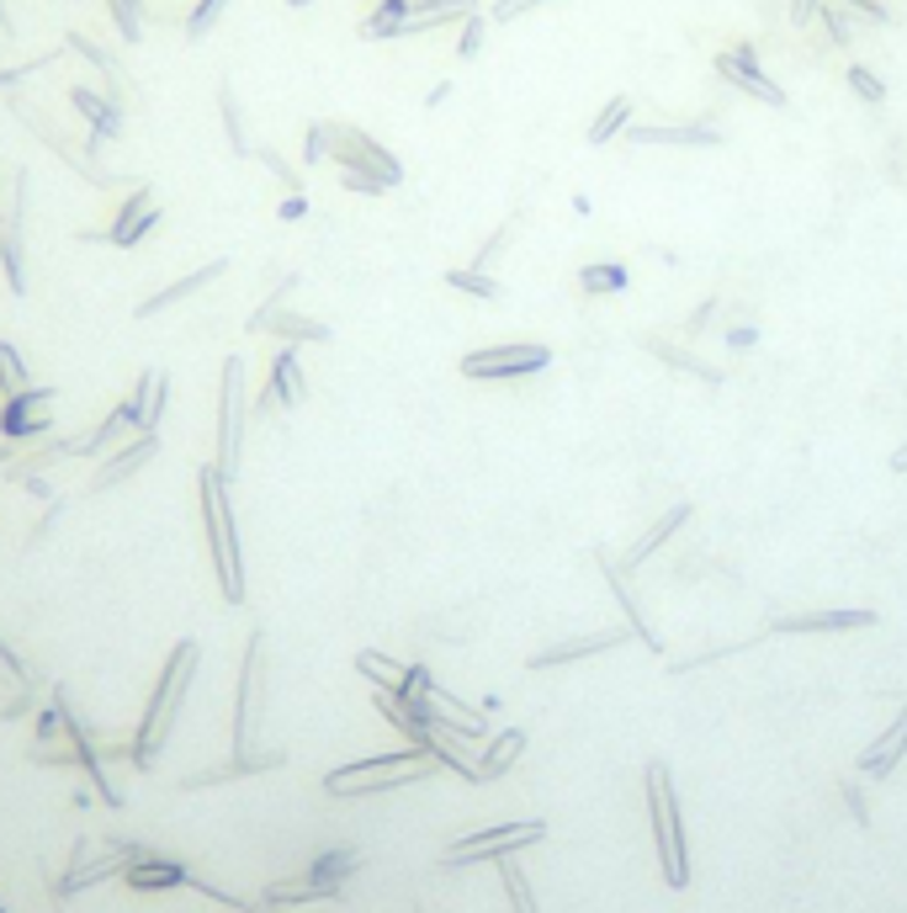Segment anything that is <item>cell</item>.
<instances>
[{"instance_id":"cell-51","label":"cell","mask_w":907,"mask_h":913,"mask_svg":"<svg viewBox=\"0 0 907 913\" xmlns=\"http://www.w3.org/2000/svg\"><path fill=\"white\" fill-rule=\"evenodd\" d=\"M838 5H849L854 16H865V22H875V27H886V22H892V11H886L881 0H838Z\"/></svg>"},{"instance_id":"cell-53","label":"cell","mask_w":907,"mask_h":913,"mask_svg":"<svg viewBox=\"0 0 907 913\" xmlns=\"http://www.w3.org/2000/svg\"><path fill=\"white\" fill-rule=\"evenodd\" d=\"M531 5H542V0H499L489 11V22H515L521 11H531Z\"/></svg>"},{"instance_id":"cell-36","label":"cell","mask_w":907,"mask_h":913,"mask_svg":"<svg viewBox=\"0 0 907 913\" xmlns=\"http://www.w3.org/2000/svg\"><path fill=\"white\" fill-rule=\"evenodd\" d=\"M356 871H361V855H356V850H329V855H318V860H314V871H309V877L340 887V881L356 877Z\"/></svg>"},{"instance_id":"cell-41","label":"cell","mask_w":907,"mask_h":913,"mask_svg":"<svg viewBox=\"0 0 907 913\" xmlns=\"http://www.w3.org/2000/svg\"><path fill=\"white\" fill-rule=\"evenodd\" d=\"M446 287L467 292V298H499V281H493L489 271H478V266H452V271H446Z\"/></svg>"},{"instance_id":"cell-11","label":"cell","mask_w":907,"mask_h":913,"mask_svg":"<svg viewBox=\"0 0 907 913\" xmlns=\"http://www.w3.org/2000/svg\"><path fill=\"white\" fill-rule=\"evenodd\" d=\"M165 223V208L154 203V192L149 186H133V197L117 208V218L106 223L102 234H85V240H96V245H117V250H139L154 229Z\"/></svg>"},{"instance_id":"cell-2","label":"cell","mask_w":907,"mask_h":913,"mask_svg":"<svg viewBox=\"0 0 907 913\" xmlns=\"http://www.w3.org/2000/svg\"><path fill=\"white\" fill-rule=\"evenodd\" d=\"M197 664H202V643L181 637L171 648V659H165V669H160V680H154V691H149V706H143L139 738H133V765L139 771H149L160 760V749L171 743V728H175V717H181V706H186L191 680H197Z\"/></svg>"},{"instance_id":"cell-8","label":"cell","mask_w":907,"mask_h":913,"mask_svg":"<svg viewBox=\"0 0 907 913\" xmlns=\"http://www.w3.org/2000/svg\"><path fill=\"white\" fill-rule=\"evenodd\" d=\"M260 706H266V633H249L245 664H240V696H234V754L255 749Z\"/></svg>"},{"instance_id":"cell-35","label":"cell","mask_w":907,"mask_h":913,"mask_svg":"<svg viewBox=\"0 0 907 913\" xmlns=\"http://www.w3.org/2000/svg\"><path fill=\"white\" fill-rule=\"evenodd\" d=\"M218 112H223V134H229V149H234V154H249L245 112H240V96H234V85H218Z\"/></svg>"},{"instance_id":"cell-10","label":"cell","mask_w":907,"mask_h":913,"mask_svg":"<svg viewBox=\"0 0 907 913\" xmlns=\"http://www.w3.org/2000/svg\"><path fill=\"white\" fill-rule=\"evenodd\" d=\"M553 361L547 346L536 340H515V346H484V351L462 356V378L473 383H493V378H525V372H542Z\"/></svg>"},{"instance_id":"cell-21","label":"cell","mask_w":907,"mask_h":913,"mask_svg":"<svg viewBox=\"0 0 907 913\" xmlns=\"http://www.w3.org/2000/svg\"><path fill=\"white\" fill-rule=\"evenodd\" d=\"M70 106L85 117V128H91V139L96 143H112L123 139V102H112L102 91H91V85H74L70 91Z\"/></svg>"},{"instance_id":"cell-34","label":"cell","mask_w":907,"mask_h":913,"mask_svg":"<svg viewBox=\"0 0 907 913\" xmlns=\"http://www.w3.org/2000/svg\"><path fill=\"white\" fill-rule=\"evenodd\" d=\"M409 11H415V0H383V5L361 22V37H398V27L409 22Z\"/></svg>"},{"instance_id":"cell-25","label":"cell","mask_w":907,"mask_h":913,"mask_svg":"<svg viewBox=\"0 0 907 913\" xmlns=\"http://www.w3.org/2000/svg\"><path fill=\"white\" fill-rule=\"evenodd\" d=\"M903 754H907V706L897 712V723H892V728H886V733H881L871 749L860 754V771L881 781V775H892L897 765H903Z\"/></svg>"},{"instance_id":"cell-52","label":"cell","mask_w":907,"mask_h":913,"mask_svg":"<svg viewBox=\"0 0 907 913\" xmlns=\"http://www.w3.org/2000/svg\"><path fill=\"white\" fill-rule=\"evenodd\" d=\"M303 154H309V165L329 160V128H324V123H314V128H309V143H303Z\"/></svg>"},{"instance_id":"cell-14","label":"cell","mask_w":907,"mask_h":913,"mask_svg":"<svg viewBox=\"0 0 907 913\" xmlns=\"http://www.w3.org/2000/svg\"><path fill=\"white\" fill-rule=\"evenodd\" d=\"M65 457H80V436H65V430H54V436H43L33 447H22V452L11 457L5 467H0V478L5 484H27V478H43V473H54Z\"/></svg>"},{"instance_id":"cell-27","label":"cell","mask_w":907,"mask_h":913,"mask_svg":"<svg viewBox=\"0 0 907 913\" xmlns=\"http://www.w3.org/2000/svg\"><path fill=\"white\" fill-rule=\"evenodd\" d=\"M128 398H133V409L143 415V430H160V425H165V409H171V378L149 367V372H139V383H133Z\"/></svg>"},{"instance_id":"cell-59","label":"cell","mask_w":907,"mask_h":913,"mask_svg":"<svg viewBox=\"0 0 907 913\" xmlns=\"http://www.w3.org/2000/svg\"><path fill=\"white\" fill-rule=\"evenodd\" d=\"M287 5H292V11H303V5H314V0H287Z\"/></svg>"},{"instance_id":"cell-58","label":"cell","mask_w":907,"mask_h":913,"mask_svg":"<svg viewBox=\"0 0 907 913\" xmlns=\"http://www.w3.org/2000/svg\"><path fill=\"white\" fill-rule=\"evenodd\" d=\"M11 457H16V447H11V441H0V467H5Z\"/></svg>"},{"instance_id":"cell-29","label":"cell","mask_w":907,"mask_h":913,"mask_svg":"<svg viewBox=\"0 0 907 913\" xmlns=\"http://www.w3.org/2000/svg\"><path fill=\"white\" fill-rule=\"evenodd\" d=\"M0 281L11 298L27 292V250H22V229H11V223H0Z\"/></svg>"},{"instance_id":"cell-26","label":"cell","mask_w":907,"mask_h":913,"mask_svg":"<svg viewBox=\"0 0 907 913\" xmlns=\"http://www.w3.org/2000/svg\"><path fill=\"white\" fill-rule=\"evenodd\" d=\"M65 48H70V54H80V59H85V65H91L96 74H106V96H112V102H123V85H128V70H123V65H117V59L106 54L102 43H96V37H85V33H65Z\"/></svg>"},{"instance_id":"cell-42","label":"cell","mask_w":907,"mask_h":913,"mask_svg":"<svg viewBox=\"0 0 907 913\" xmlns=\"http://www.w3.org/2000/svg\"><path fill=\"white\" fill-rule=\"evenodd\" d=\"M223 11H229V0H197V5L186 11V37H191V43H202V37L223 22Z\"/></svg>"},{"instance_id":"cell-55","label":"cell","mask_w":907,"mask_h":913,"mask_svg":"<svg viewBox=\"0 0 907 913\" xmlns=\"http://www.w3.org/2000/svg\"><path fill=\"white\" fill-rule=\"evenodd\" d=\"M817 5H823V0H791V22H796V27H806V22L817 16Z\"/></svg>"},{"instance_id":"cell-43","label":"cell","mask_w":907,"mask_h":913,"mask_svg":"<svg viewBox=\"0 0 907 913\" xmlns=\"http://www.w3.org/2000/svg\"><path fill=\"white\" fill-rule=\"evenodd\" d=\"M292 292H298V271H292V277H281L277 287H271V298H266V303H260V309L249 314V324H245V330H260V324H266V319L277 314V309H287V298H292Z\"/></svg>"},{"instance_id":"cell-15","label":"cell","mask_w":907,"mask_h":913,"mask_svg":"<svg viewBox=\"0 0 907 913\" xmlns=\"http://www.w3.org/2000/svg\"><path fill=\"white\" fill-rule=\"evenodd\" d=\"M717 70H722V80H728V85L748 91L754 102L786 106V91H780V85H775V80L759 70V59H754V48H748V43H737V48H728V54H717Z\"/></svg>"},{"instance_id":"cell-48","label":"cell","mask_w":907,"mask_h":913,"mask_svg":"<svg viewBox=\"0 0 907 913\" xmlns=\"http://www.w3.org/2000/svg\"><path fill=\"white\" fill-rule=\"evenodd\" d=\"M849 85H854V91H860L865 102H881V96H886V85H881V80H875V74L865 70V65H854V70H849Z\"/></svg>"},{"instance_id":"cell-5","label":"cell","mask_w":907,"mask_h":913,"mask_svg":"<svg viewBox=\"0 0 907 913\" xmlns=\"http://www.w3.org/2000/svg\"><path fill=\"white\" fill-rule=\"evenodd\" d=\"M648 818H653V840H659L663 881L685 887L690 881V855H685V823H679V797L668 786L663 765H648Z\"/></svg>"},{"instance_id":"cell-6","label":"cell","mask_w":907,"mask_h":913,"mask_svg":"<svg viewBox=\"0 0 907 913\" xmlns=\"http://www.w3.org/2000/svg\"><path fill=\"white\" fill-rule=\"evenodd\" d=\"M324 128H329V160H335L340 171L372 176V181H383V186H398V181H404V165H398L372 134H361V128H350V123H324Z\"/></svg>"},{"instance_id":"cell-12","label":"cell","mask_w":907,"mask_h":913,"mask_svg":"<svg viewBox=\"0 0 907 913\" xmlns=\"http://www.w3.org/2000/svg\"><path fill=\"white\" fill-rule=\"evenodd\" d=\"M309 398V372H303V361H298V346H281L277 361H271V372H266V388L255 393V404H249V420H266L271 409H298Z\"/></svg>"},{"instance_id":"cell-44","label":"cell","mask_w":907,"mask_h":913,"mask_svg":"<svg viewBox=\"0 0 907 913\" xmlns=\"http://www.w3.org/2000/svg\"><path fill=\"white\" fill-rule=\"evenodd\" d=\"M579 281H584L590 292H616V287L627 281V271H621V266H584V271H579Z\"/></svg>"},{"instance_id":"cell-16","label":"cell","mask_w":907,"mask_h":913,"mask_svg":"<svg viewBox=\"0 0 907 913\" xmlns=\"http://www.w3.org/2000/svg\"><path fill=\"white\" fill-rule=\"evenodd\" d=\"M133 436H143V415L133 409V398H123V404L106 409L102 425H96L91 436H80V457H85V462H102L106 452H117V447L133 441Z\"/></svg>"},{"instance_id":"cell-28","label":"cell","mask_w":907,"mask_h":913,"mask_svg":"<svg viewBox=\"0 0 907 913\" xmlns=\"http://www.w3.org/2000/svg\"><path fill=\"white\" fill-rule=\"evenodd\" d=\"M685 521H690V505H674V510H663L659 521H653V527H648L642 536H637V542H631V553L621 558V568H637L642 558H653V553H659L663 542H668L674 531L685 527Z\"/></svg>"},{"instance_id":"cell-22","label":"cell","mask_w":907,"mask_h":913,"mask_svg":"<svg viewBox=\"0 0 907 913\" xmlns=\"http://www.w3.org/2000/svg\"><path fill=\"white\" fill-rule=\"evenodd\" d=\"M123 881L133 887V892H171V887H191V871L181 866V860H171V855H143V860H133L128 871H123Z\"/></svg>"},{"instance_id":"cell-3","label":"cell","mask_w":907,"mask_h":913,"mask_svg":"<svg viewBox=\"0 0 907 913\" xmlns=\"http://www.w3.org/2000/svg\"><path fill=\"white\" fill-rule=\"evenodd\" d=\"M435 754L430 749H393V754H372V760H356V765H340V771L324 775V791L329 797H383V791H398V786H415L425 775H435Z\"/></svg>"},{"instance_id":"cell-45","label":"cell","mask_w":907,"mask_h":913,"mask_svg":"<svg viewBox=\"0 0 907 913\" xmlns=\"http://www.w3.org/2000/svg\"><path fill=\"white\" fill-rule=\"evenodd\" d=\"M484 33H489V22L473 11L467 22H462V43H456V59H478V48H484Z\"/></svg>"},{"instance_id":"cell-39","label":"cell","mask_w":907,"mask_h":913,"mask_svg":"<svg viewBox=\"0 0 907 913\" xmlns=\"http://www.w3.org/2000/svg\"><path fill=\"white\" fill-rule=\"evenodd\" d=\"M499 877H504V892H510V909H515V913H542V909H536L531 881H525V871L515 866V855H510V860H499Z\"/></svg>"},{"instance_id":"cell-1","label":"cell","mask_w":907,"mask_h":913,"mask_svg":"<svg viewBox=\"0 0 907 913\" xmlns=\"http://www.w3.org/2000/svg\"><path fill=\"white\" fill-rule=\"evenodd\" d=\"M197 510H202V536H208V563L218 574V590L229 605H245V542H240V521H234L229 478L212 462L197 467Z\"/></svg>"},{"instance_id":"cell-31","label":"cell","mask_w":907,"mask_h":913,"mask_svg":"<svg viewBox=\"0 0 907 913\" xmlns=\"http://www.w3.org/2000/svg\"><path fill=\"white\" fill-rule=\"evenodd\" d=\"M600 558V568H605V579H611V590H616V600H621V611H627V627H631V637H642L648 648H659V637H653V627L642 622V611H637V600H631V590H627V574H621V563H611V553H594Z\"/></svg>"},{"instance_id":"cell-47","label":"cell","mask_w":907,"mask_h":913,"mask_svg":"<svg viewBox=\"0 0 907 913\" xmlns=\"http://www.w3.org/2000/svg\"><path fill=\"white\" fill-rule=\"evenodd\" d=\"M653 351H659L663 361H674V367H685V372H696L700 383H722V372H711V367H706V361H696V356H679L674 346H653Z\"/></svg>"},{"instance_id":"cell-54","label":"cell","mask_w":907,"mask_h":913,"mask_svg":"<svg viewBox=\"0 0 907 913\" xmlns=\"http://www.w3.org/2000/svg\"><path fill=\"white\" fill-rule=\"evenodd\" d=\"M277 212H281V223H292V218H303V212H309V197H303V192H287Z\"/></svg>"},{"instance_id":"cell-32","label":"cell","mask_w":907,"mask_h":913,"mask_svg":"<svg viewBox=\"0 0 907 913\" xmlns=\"http://www.w3.org/2000/svg\"><path fill=\"white\" fill-rule=\"evenodd\" d=\"M33 388V372H27V356L16 351L11 340H0V398H16Z\"/></svg>"},{"instance_id":"cell-38","label":"cell","mask_w":907,"mask_h":913,"mask_svg":"<svg viewBox=\"0 0 907 913\" xmlns=\"http://www.w3.org/2000/svg\"><path fill=\"white\" fill-rule=\"evenodd\" d=\"M631 128V96H616V102L605 106L600 117H594V128H590V143H611L616 134H627Z\"/></svg>"},{"instance_id":"cell-13","label":"cell","mask_w":907,"mask_h":913,"mask_svg":"<svg viewBox=\"0 0 907 913\" xmlns=\"http://www.w3.org/2000/svg\"><path fill=\"white\" fill-rule=\"evenodd\" d=\"M154 452H160V430H143V436H133V441H123L117 452H106L102 462L91 467V478H85V494L96 499V494L123 489L133 473H143V467L154 462Z\"/></svg>"},{"instance_id":"cell-56","label":"cell","mask_w":907,"mask_h":913,"mask_svg":"<svg viewBox=\"0 0 907 913\" xmlns=\"http://www.w3.org/2000/svg\"><path fill=\"white\" fill-rule=\"evenodd\" d=\"M892 473H907V441L897 447V457H892Z\"/></svg>"},{"instance_id":"cell-46","label":"cell","mask_w":907,"mask_h":913,"mask_svg":"<svg viewBox=\"0 0 907 913\" xmlns=\"http://www.w3.org/2000/svg\"><path fill=\"white\" fill-rule=\"evenodd\" d=\"M255 154H260V165H266V171H271V176H277L281 186H287V192H303V176H298V171H292V165L281 160L277 149H255Z\"/></svg>"},{"instance_id":"cell-20","label":"cell","mask_w":907,"mask_h":913,"mask_svg":"<svg viewBox=\"0 0 907 913\" xmlns=\"http://www.w3.org/2000/svg\"><path fill=\"white\" fill-rule=\"evenodd\" d=\"M631 143H679V149H717L722 134L711 123H631Z\"/></svg>"},{"instance_id":"cell-19","label":"cell","mask_w":907,"mask_h":913,"mask_svg":"<svg viewBox=\"0 0 907 913\" xmlns=\"http://www.w3.org/2000/svg\"><path fill=\"white\" fill-rule=\"evenodd\" d=\"M631 637V627H605V633H590V637H568V643H553L542 654H531L525 669H558V664H573V659H590V654H605V648H621Z\"/></svg>"},{"instance_id":"cell-17","label":"cell","mask_w":907,"mask_h":913,"mask_svg":"<svg viewBox=\"0 0 907 913\" xmlns=\"http://www.w3.org/2000/svg\"><path fill=\"white\" fill-rule=\"evenodd\" d=\"M229 271V255H212L208 266H197V271H186V277H175L171 287H154L149 298H143L139 309H133V319H160L165 309H175V303H186V298H197L202 287H212V281Z\"/></svg>"},{"instance_id":"cell-23","label":"cell","mask_w":907,"mask_h":913,"mask_svg":"<svg viewBox=\"0 0 907 913\" xmlns=\"http://www.w3.org/2000/svg\"><path fill=\"white\" fill-rule=\"evenodd\" d=\"M255 335H277V340H287V346H329V340H335V330H329L324 319L292 314V309H277Z\"/></svg>"},{"instance_id":"cell-7","label":"cell","mask_w":907,"mask_h":913,"mask_svg":"<svg viewBox=\"0 0 907 913\" xmlns=\"http://www.w3.org/2000/svg\"><path fill=\"white\" fill-rule=\"evenodd\" d=\"M547 840V823L542 818H531V823H493V829H478V834H467V840L446 844V855H441V866H478V860H510L515 850L525 844Z\"/></svg>"},{"instance_id":"cell-30","label":"cell","mask_w":907,"mask_h":913,"mask_svg":"<svg viewBox=\"0 0 907 913\" xmlns=\"http://www.w3.org/2000/svg\"><path fill=\"white\" fill-rule=\"evenodd\" d=\"M521 754H525V733L521 728H504L499 738H489V749H484V760H478V781H499Z\"/></svg>"},{"instance_id":"cell-9","label":"cell","mask_w":907,"mask_h":913,"mask_svg":"<svg viewBox=\"0 0 907 913\" xmlns=\"http://www.w3.org/2000/svg\"><path fill=\"white\" fill-rule=\"evenodd\" d=\"M54 404H59V388H27L16 398H0V441L11 447H33L43 436H54Z\"/></svg>"},{"instance_id":"cell-33","label":"cell","mask_w":907,"mask_h":913,"mask_svg":"<svg viewBox=\"0 0 907 913\" xmlns=\"http://www.w3.org/2000/svg\"><path fill=\"white\" fill-rule=\"evenodd\" d=\"M356 669H361V674H367L377 691H393V696L404 691V674H409V664H393V659L372 654V648H367V654H356Z\"/></svg>"},{"instance_id":"cell-57","label":"cell","mask_w":907,"mask_h":913,"mask_svg":"<svg viewBox=\"0 0 907 913\" xmlns=\"http://www.w3.org/2000/svg\"><path fill=\"white\" fill-rule=\"evenodd\" d=\"M11 33V11H5V0H0V37Z\"/></svg>"},{"instance_id":"cell-50","label":"cell","mask_w":907,"mask_h":913,"mask_svg":"<svg viewBox=\"0 0 907 913\" xmlns=\"http://www.w3.org/2000/svg\"><path fill=\"white\" fill-rule=\"evenodd\" d=\"M817 11H823V27H828V37H834L838 48H844V43H849V22H844V11H838L834 0H823Z\"/></svg>"},{"instance_id":"cell-49","label":"cell","mask_w":907,"mask_h":913,"mask_svg":"<svg viewBox=\"0 0 907 913\" xmlns=\"http://www.w3.org/2000/svg\"><path fill=\"white\" fill-rule=\"evenodd\" d=\"M59 54H43V59H27V65H16V70H0V91H11L16 80H27V74H37V70H48Z\"/></svg>"},{"instance_id":"cell-4","label":"cell","mask_w":907,"mask_h":913,"mask_svg":"<svg viewBox=\"0 0 907 913\" xmlns=\"http://www.w3.org/2000/svg\"><path fill=\"white\" fill-rule=\"evenodd\" d=\"M245 436H249V393H245V356H223V383H218V447L212 467L234 484L240 462H245Z\"/></svg>"},{"instance_id":"cell-18","label":"cell","mask_w":907,"mask_h":913,"mask_svg":"<svg viewBox=\"0 0 907 913\" xmlns=\"http://www.w3.org/2000/svg\"><path fill=\"white\" fill-rule=\"evenodd\" d=\"M287 765V754L281 749H245V754H229L223 765H212V771H197L181 781V791H202V786H223V781H240V775H260V771H277Z\"/></svg>"},{"instance_id":"cell-37","label":"cell","mask_w":907,"mask_h":913,"mask_svg":"<svg viewBox=\"0 0 907 913\" xmlns=\"http://www.w3.org/2000/svg\"><path fill=\"white\" fill-rule=\"evenodd\" d=\"M65 516H70V494H54V499L43 505V516L33 521V531H27V542H22V547H27V553H37V547H43V542L59 531V521H65Z\"/></svg>"},{"instance_id":"cell-40","label":"cell","mask_w":907,"mask_h":913,"mask_svg":"<svg viewBox=\"0 0 907 913\" xmlns=\"http://www.w3.org/2000/svg\"><path fill=\"white\" fill-rule=\"evenodd\" d=\"M106 11L123 43H143V0H106Z\"/></svg>"},{"instance_id":"cell-24","label":"cell","mask_w":907,"mask_h":913,"mask_svg":"<svg viewBox=\"0 0 907 913\" xmlns=\"http://www.w3.org/2000/svg\"><path fill=\"white\" fill-rule=\"evenodd\" d=\"M860 627H875V611H806L775 622V633H860Z\"/></svg>"}]
</instances>
